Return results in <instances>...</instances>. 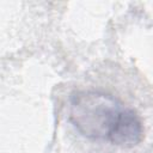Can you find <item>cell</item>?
I'll return each instance as SVG.
<instances>
[{"instance_id":"1","label":"cell","mask_w":153,"mask_h":153,"mask_svg":"<svg viewBox=\"0 0 153 153\" xmlns=\"http://www.w3.org/2000/svg\"><path fill=\"white\" fill-rule=\"evenodd\" d=\"M69 121L84 136L121 147H133L143 137L139 115L117 98L96 91L72 97Z\"/></svg>"}]
</instances>
